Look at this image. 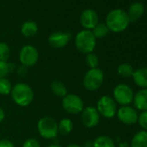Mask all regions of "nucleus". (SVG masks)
Returning a JSON list of instances; mask_svg holds the SVG:
<instances>
[{
	"label": "nucleus",
	"instance_id": "nucleus-27",
	"mask_svg": "<svg viewBox=\"0 0 147 147\" xmlns=\"http://www.w3.org/2000/svg\"><path fill=\"white\" fill-rule=\"evenodd\" d=\"M11 55V49L6 42H0V60L7 61Z\"/></svg>",
	"mask_w": 147,
	"mask_h": 147
},
{
	"label": "nucleus",
	"instance_id": "nucleus-25",
	"mask_svg": "<svg viewBox=\"0 0 147 147\" xmlns=\"http://www.w3.org/2000/svg\"><path fill=\"white\" fill-rule=\"evenodd\" d=\"M12 67L13 65L11 63L0 60V79L5 78L9 75L12 71Z\"/></svg>",
	"mask_w": 147,
	"mask_h": 147
},
{
	"label": "nucleus",
	"instance_id": "nucleus-31",
	"mask_svg": "<svg viewBox=\"0 0 147 147\" xmlns=\"http://www.w3.org/2000/svg\"><path fill=\"white\" fill-rule=\"evenodd\" d=\"M5 111H4V109L0 107V123H1L4 119H5Z\"/></svg>",
	"mask_w": 147,
	"mask_h": 147
},
{
	"label": "nucleus",
	"instance_id": "nucleus-11",
	"mask_svg": "<svg viewBox=\"0 0 147 147\" xmlns=\"http://www.w3.org/2000/svg\"><path fill=\"white\" fill-rule=\"evenodd\" d=\"M117 116L120 122L125 125H133L138 121V114L137 111L129 106H122L117 111Z\"/></svg>",
	"mask_w": 147,
	"mask_h": 147
},
{
	"label": "nucleus",
	"instance_id": "nucleus-4",
	"mask_svg": "<svg viewBox=\"0 0 147 147\" xmlns=\"http://www.w3.org/2000/svg\"><path fill=\"white\" fill-rule=\"evenodd\" d=\"M104 82V73L99 68L89 69L83 77L82 84L83 87L88 91H96L103 84Z\"/></svg>",
	"mask_w": 147,
	"mask_h": 147
},
{
	"label": "nucleus",
	"instance_id": "nucleus-21",
	"mask_svg": "<svg viewBox=\"0 0 147 147\" xmlns=\"http://www.w3.org/2000/svg\"><path fill=\"white\" fill-rule=\"evenodd\" d=\"M94 142V147H115L113 140L106 135L98 136Z\"/></svg>",
	"mask_w": 147,
	"mask_h": 147
},
{
	"label": "nucleus",
	"instance_id": "nucleus-29",
	"mask_svg": "<svg viewBox=\"0 0 147 147\" xmlns=\"http://www.w3.org/2000/svg\"><path fill=\"white\" fill-rule=\"evenodd\" d=\"M22 147H41V144L36 138H30L24 142Z\"/></svg>",
	"mask_w": 147,
	"mask_h": 147
},
{
	"label": "nucleus",
	"instance_id": "nucleus-14",
	"mask_svg": "<svg viewBox=\"0 0 147 147\" xmlns=\"http://www.w3.org/2000/svg\"><path fill=\"white\" fill-rule=\"evenodd\" d=\"M144 5L140 2H134L130 5L128 11L126 13L128 15L130 22H134L139 19L144 15Z\"/></svg>",
	"mask_w": 147,
	"mask_h": 147
},
{
	"label": "nucleus",
	"instance_id": "nucleus-5",
	"mask_svg": "<svg viewBox=\"0 0 147 147\" xmlns=\"http://www.w3.org/2000/svg\"><path fill=\"white\" fill-rule=\"evenodd\" d=\"M37 131L41 137L46 139L55 138L58 133V125L55 119L45 116L37 122Z\"/></svg>",
	"mask_w": 147,
	"mask_h": 147
},
{
	"label": "nucleus",
	"instance_id": "nucleus-6",
	"mask_svg": "<svg viewBox=\"0 0 147 147\" xmlns=\"http://www.w3.org/2000/svg\"><path fill=\"white\" fill-rule=\"evenodd\" d=\"M62 108L70 114H78L84 109V102L82 99L74 94H67L61 100Z\"/></svg>",
	"mask_w": 147,
	"mask_h": 147
},
{
	"label": "nucleus",
	"instance_id": "nucleus-19",
	"mask_svg": "<svg viewBox=\"0 0 147 147\" xmlns=\"http://www.w3.org/2000/svg\"><path fill=\"white\" fill-rule=\"evenodd\" d=\"M50 89L55 96L60 98H63L67 94V88L66 85L60 81L53 82L50 84Z\"/></svg>",
	"mask_w": 147,
	"mask_h": 147
},
{
	"label": "nucleus",
	"instance_id": "nucleus-12",
	"mask_svg": "<svg viewBox=\"0 0 147 147\" xmlns=\"http://www.w3.org/2000/svg\"><path fill=\"white\" fill-rule=\"evenodd\" d=\"M80 22L83 28L90 30L99 24V16L95 11L92 9H87L82 13Z\"/></svg>",
	"mask_w": 147,
	"mask_h": 147
},
{
	"label": "nucleus",
	"instance_id": "nucleus-32",
	"mask_svg": "<svg viewBox=\"0 0 147 147\" xmlns=\"http://www.w3.org/2000/svg\"><path fill=\"white\" fill-rule=\"evenodd\" d=\"M83 147H94V142L92 141H88L84 144Z\"/></svg>",
	"mask_w": 147,
	"mask_h": 147
},
{
	"label": "nucleus",
	"instance_id": "nucleus-7",
	"mask_svg": "<svg viewBox=\"0 0 147 147\" xmlns=\"http://www.w3.org/2000/svg\"><path fill=\"white\" fill-rule=\"evenodd\" d=\"M96 109L98 110L100 115L110 119L113 118L117 113V103L111 96L103 95L97 101Z\"/></svg>",
	"mask_w": 147,
	"mask_h": 147
},
{
	"label": "nucleus",
	"instance_id": "nucleus-3",
	"mask_svg": "<svg viewBox=\"0 0 147 147\" xmlns=\"http://www.w3.org/2000/svg\"><path fill=\"white\" fill-rule=\"evenodd\" d=\"M75 45L77 50L82 54L93 53L96 46V38L91 30H84L76 36Z\"/></svg>",
	"mask_w": 147,
	"mask_h": 147
},
{
	"label": "nucleus",
	"instance_id": "nucleus-35",
	"mask_svg": "<svg viewBox=\"0 0 147 147\" xmlns=\"http://www.w3.org/2000/svg\"><path fill=\"white\" fill-rule=\"evenodd\" d=\"M47 147H61V146L60 144H52L48 145Z\"/></svg>",
	"mask_w": 147,
	"mask_h": 147
},
{
	"label": "nucleus",
	"instance_id": "nucleus-36",
	"mask_svg": "<svg viewBox=\"0 0 147 147\" xmlns=\"http://www.w3.org/2000/svg\"><path fill=\"white\" fill-rule=\"evenodd\" d=\"M0 139H1V133H0Z\"/></svg>",
	"mask_w": 147,
	"mask_h": 147
},
{
	"label": "nucleus",
	"instance_id": "nucleus-16",
	"mask_svg": "<svg viewBox=\"0 0 147 147\" xmlns=\"http://www.w3.org/2000/svg\"><path fill=\"white\" fill-rule=\"evenodd\" d=\"M131 77L137 86L143 88H147V68L141 67L134 70Z\"/></svg>",
	"mask_w": 147,
	"mask_h": 147
},
{
	"label": "nucleus",
	"instance_id": "nucleus-13",
	"mask_svg": "<svg viewBox=\"0 0 147 147\" xmlns=\"http://www.w3.org/2000/svg\"><path fill=\"white\" fill-rule=\"evenodd\" d=\"M70 35L62 31H55L50 34L48 40L49 44L55 49H62L64 48L69 42Z\"/></svg>",
	"mask_w": 147,
	"mask_h": 147
},
{
	"label": "nucleus",
	"instance_id": "nucleus-34",
	"mask_svg": "<svg viewBox=\"0 0 147 147\" xmlns=\"http://www.w3.org/2000/svg\"><path fill=\"white\" fill-rule=\"evenodd\" d=\"M67 147H83L80 144H70L68 145H67Z\"/></svg>",
	"mask_w": 147,
	"mask_h": 147
},
{
	"label": "nucleus",
	"instance_id": "nucleus-23",
	"mask_svg": "<svg viewBox=\"0 0 147 147\" xmlns=\"http://www.w3.org/2000/svg\"><path fill=\"white\" fill-rule=\"evenodd\" d=\"M110 30H108L107 26L104 23H99L94 29H93V34L95 36V38H102L105 37Z\"/></svg>",
	"mask_w": 147,
	"mask_h": 147
},
{
	"label": "nucleus",
	"instance_id": "nucleus-24",
	"mask_svg": "<svg viewBox=\"0 0 147 147\" xmlns=\"http://www.w3.org/2000/svg\"><path fill=\"white\" fill-rule=\"evenodd\" d=\"M12 84L10 80L6 77L0 79V94L1 95H8L11 94L12 89Z\"/></svg>",
	"mask_w": 147,
	"mask_h": 147
},
{
	"label": "nucleus",
	"instance_id": "nucleus-9",
	"mask_svg": "<svg viewBox=\"0 0 147 147\" xmlns=\"http://www.w3.org/2000/svg\"><path fill=\"white\" fill-rule=\"evenodd\" d=\"M132 89L126 84H119L113 89V100L121 106H127L133 100Z\"/></svg>",
	"mask_w": 147,
	"mask_h": 147
},
{
	"label": "nucleus",
	"instance_id": "nucleus-30",
	"mask_svg": "<svg viewBox=\"0 0 147 147\" xmlns=\"http://www.w3.org/2000/svg\"><path fill=\"white\" fill-rule=\"evenodd\" d=\"M0 147H15V144L9 139H0Z\"/></svg>",
	"mask_w": 147,
	"mask_h": 147
},
{
	"label": "nucleus",
	"instance_id": "nucleus-20",
	"mask_svg": "<svg viewBox=\"0 0 147 147\" xmlns=\"http://www.w3.org/2000/svg\"><path fill=\"white\" fill-rule=\"evenodd\" d=\"M58 125V133L61 135H68L73 128H74V124L71 119L67 118L61 119L59 122H57Z\"/></svg>",
	"mask_w": 147,
	"mask_h": 147
},
{
	"label": "nucleus",
	"instance_id": "nucleus-2",
	"mask_svg": "<svg viewBox=\"0 0 147 147\" xmlns=\"http://www.w3.org/2000/svg\"><path fill=\"white\" fill-rule=\"evenodd\" d=\"M11 99L19 107H28L34 100V91L32 88L24 82H18L12 87L11 92Z\"/></svg>",
	"mask_w": 147,
	"mask_h": 147
},
{
	"label": "nucleus",
	"instance_id": "nucleus-10",
	"mask_svg": "<svg viewBox=\"0 0 147 147\" xmlns=\"http://www.w3.org/2000/svg\"><path fill=\"white\" fill-rule=\"evenodd\" d=\"M81 119L84 126L94 128L100 123V115L94 107H86L81 113Z\"/></svg>",
	"mask_w": 147,
	"mask_h": 147
},
{
	"label": "nucleus",
	"instance_id": "nucleus-17",
	"mask_svg": "<svg viewBox=\"0 0 147 147\" xmlns=\"http://www.w3.org/2000/svg\"><path fill=\"white\" fill-rule=\"evenodd\" d=\"M37 31H38V26L33 21H27L24 23L21 27V33L26 37H32L36 36Z\"/></svg>",
	"mask_w": 147,
	"mask_h": 147
},
{
	"label": "nucleus",
	"instance_id": "nucleus-1",
	"mask_svg": "<svg viewBox=\"0 0 147 147\" xmlns=\"http://www.w3.org/2000/svg\"><path fill=\"white\" fill-rule=\"evenodd\" d=\"M130 20L127 13L121 9H115L108 12L106 18V25L108 30L119 33L124 31L129 25Z\"/></svg>",
	"mask_w": 147,
	"mask_h": 147
},
{
	"label": "nucleus",
	"instance_id": "nucleus-26",
	"mask_svg": "<svg viewBox=\"0 0 147 147\" xmlns=\"http://www.w3.org/2000/svg\"><path fill=\"white\" fill-rule=\"evenodd\" d=\"M85 61L87 66L91 68H96L99 66V58L98 56L94 53H89L86 55Z\"/></svg>",
	"mask_w": 147,
	"mask_h": 147
},
{
	"label": "nucleus",
	"instance_id": "nucleus-28",
	"mask_svg": "<svg viewBox=\"0 0 147 147\" xmlns=\"http://www.w3.org/2000/svg\"><path fill=\"white\" fill-rule=\"evenodd\" d=\"M138 121L143 129L147 130V111H144L138 115Z\"/></svg>",
	"mask_w": 147,
	"mask_h": 147
},
{
	"label": "nucleus",
	"instance_id": "nucleus-33",
	"mask_svg": "<svg viewBox=\"0 0 147 147\" xmlns=\"http://www.w3.org/2000/svg\"><path fill=\"white\" fill-rule=\"evenodd\" d=\"M119 147H130V145L127 142H123L119 144Z\"/></svg>",
	"mask_w": 147,
	"mask_h": 147
},
{
	"label": "nucleus",
	"instance_id": "nucleus-18",
	"mask_svg": "<svg viewBox=\"0 0 147 147\" xmlns=\"http://www.w3.org/2000/svg\"><path fill=\"white\" fill-rule=\"evenodd\" d=\"M131 147H147V131H141L137 132L131 142Z\"/></svg>",
	"mask_w": 147,
	"mask_h": 147
},
{
	"label": "nucleus",
	"instance_id": "nucleus-15",
	"mask_svg": "<svg viewBox=\"0 0 147 147\" xmlns=\"http://www.w3.org/2000/svg\"><path fill=\"white\" fill-rule=\"evenodd\" d=\"M133 102L137 109L144 112L147 111V88H143L136 93Z\"/></svg>",
	"mask_w": 147,
	"mask_h": 147
},
{
	"label": "nucleus",
	"instance_id": "nucleus-8",
	"mask_svg": "<svg viewBox=\"0 0 147 147\" xmlns=\"http://www.w3.org/2000/svg\"><path fill=\"white\" fill-rule=\"evenodd\" d=\"M39 59V53L37 49L32 45L24 46L19 52V61L22 66L30 67L35 66Z\"/></svg>",
	"mask_w": 147,
	"mask_h": 147
},
{
	"label": "nucleus",
	"instance_id": "nucleus-22",
	"mask_svg": "<svg viewBox=\"0 0 147 147\" xmlns=\"http://www.w3.org/2000/svg\"><path fill=\"white\" fill-rule=\"evenodd\" d=\"M117 71H118V74L120 76L127 78V77L132 76L134 69H133L131 65H130L128 63H122L118 67Z\"/></svg>",
	"mask_w": 147,
	"mask_h": 147
}]
</instances>
